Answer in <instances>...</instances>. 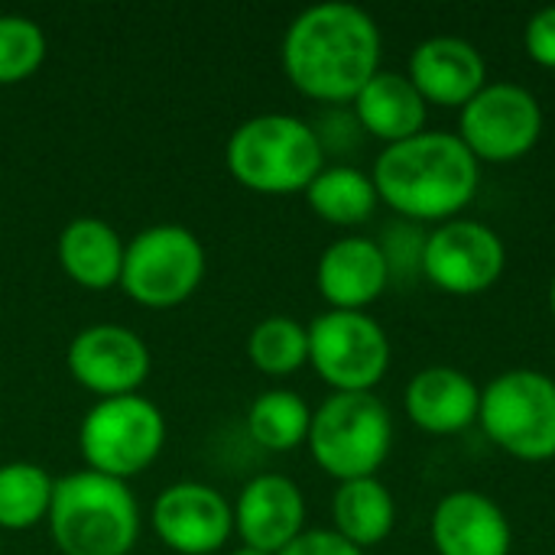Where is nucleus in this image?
Returning <instances> with one entry per match:
<instances>
[{
    "mask_svg": "<svg viewBox=\"0 0 555 555\" xmlns=\"http://www.w3.org/2000/svg\"><path fill=\"white\" fill-rule=\"evenodd\" d=\"M380 26L345 0L306 7L283 36V72L289 85L322 104H351L380 72Z\"/></svg>",
    "mask_w": 555,
    "mask_h": 555,
    "instance_id": "obj_1",
    "label": "nucleus"
},
{
    "mask_svg": "<svg viewBox=\"0 0 555 555\" xmlns=\"http://www.w3.org/2000/svg\"><path fill=\"white\" fill-rule=\"evenodd\" d=\"M371 179L377 198L403 221L446 224L478 195L481 163L468 153L459 133L423 130L403 143L384 146L374 159Z\"/></svg>",
    "mask_w": 555,
    "mask_h": 555,
    "instance_id": "obj_2",
    "label": "nucleus"
},
{
    "mask_svg": "<svg viewBox=\"0 0 555 555\" xmlns=\"http://www.w3.org/2000/svg\"><path fill=\"white\" fill-rule=\"evenodd\" d=\"M46 524L62 555H130L140 537V507L127 481L81 468L55 481Z\"/></svg>",
    "mask_w": 555,
    "mask_h": 555,
    "instance_id": "obj_3",
    "label": "nucleus"
},
{
    "mask_svg": "<svg viewBox=\"0 0 555 555\" xmlns=\"http://www.w3.org/2000/svg\"><path fill=\"white\" fill-rule=\"evenodd\" d=\"M224 163L234 182L257 195H296L325 169V150L309 120L293 114H257L234 127Z\"/></svg>",
    "mask_w": 555,
    "mask_h": 555,
    "instance_id": "obj_4",
    "label": "nucleus"
},
{
    "mask_svg": "<svg viewBox=\"0 0 555 555\" xmlns=\"http://www.w3.org/2000/svg\"><path fill=\"white\" fill-rule=\"evenodd\" d=\"M306 446L338 485L377 478L393 446V416L377 393H332L312 410Z\"/></svg>",
    "mask_w": 555,
    "mask_h": 555,
    "instance_id": "obj_5",
    "label": "nucleus"
},
{
    "mask_svg": "<svg viewBox=\"0 0 555 555\" xmlns=\"http://www.w3.org/2000/svg\"><path fill=\"white\" fill-rule=\"evenodd\" d=\"M166 446L163 410L143 393L98 400L78 426V452L88 472L114 481L143 475Z\"/></svg>",
    "mask_w": 555,
    "mask_h": 555,
    "instance_id": "obj_6",
    "label": "nucleus"
},
{
    "mask_svg": "<svg viewBox=\"0 0 555 555\" xmlns=\"http://www.w3.org/2000/svg\"><path fill=\"white\" fill-rule=\"evenodd\" d=\"M478 423L485 436L520 462L555 459V380L543 371L517 367L481 390Z\"/></svg>",
    "mask_w": 555,
    "mask_h": 555,
    "instance_id": "obj_7",
    "label": "nucleus"
},
{
    "mask_svg": "<svg viewBox=\"0 0 555 555\" xmlns=\"http://www.w3.org/2000/svg\"><path fill=\"white\" fill-rule=\"evenodd\" d=\"M208 270L205 244L182 224H153L133 234L124 250L120 289L146 309L182 306Z\"/></svg>",
    "mask_w": 555,
    "mask_h": 555,
    "instance_id": "obj_8",
    "label": "nucleus"
},
{
    "mask_svg": "<svg viewBox=\"0 0 555 555\" xmlns=\"http://www.w3.org/2000/svg\"><path fill=\"white\" fill-rule=\"evenodd\" d=\"M309 364L335 393H374L390 367V338L367 312L328 309L312 319Z\"/></svg>",
    "mask_w": 555,
    "mask_h": 555,
    "instance_id": "obj_9",
    "label": "nucleus"
},
{
    "mask_svg": "<svg viewBox=\"0 0 555 555\" xmlns=\"http://www.w3.org/2000/svg\"><path fill=\"white\" fill-rule=\"evenodd\" d=\"M543 137L537 94L514 81H488L459 111V140L478 163L524 159Z\"/></svg>",
    "mask_w": 555,
    "mask_h": 555,
    "instance_id": "obj_10",
    "label": "nucleus"
},
{
    "mask_svg": "<svg viewBox=\"0 0 555 555\" xmlns=\"http://www.w3.org/2000/svg\"><path fill=\"white\" fill-rule=\"evenodd\" d=\"M507 267L501 234L472 218H452L426 234L423 276L449 296H478L491 289Z\"/></svg>",
    "mask_w": 555,
    "mask_h": 555,
    "instance_id": "obj_11",
    "label": "nucleus"
},
{
    "mask_svg": "<svg viewBox=\"0 0 555 555\" xmlns=\"http://www.w3.org/2000/svg\"><path fill=\"white\" fill-rule=\"evenodd\" d=\"M68 374L98 400L127 397L143 387L150 377V348L146 341L114 322L81 328L65 351Z\"/></svg>",
    "mask_w": 555,
    "mask_h": 555,
    "instance_id": "obj_12",
    "label": "nucleus"
},
{
    "mask_svg": "<svg viewBox=\"0 0 555 555\" xmlns=\"http://www.w3.org/2000/svg\"><path fill=\"white\" fill-rule=\"evenodd\" d=\"M153 530L176 555H215L234 537V504L202 481L169 485L153 504Z\"/></svg>",
    "mask_w": 555,
    "mask_h": 555,
    "instance_id": "obj_13",
    "label": "nucleus"
},
{
    "mask_svg": "<svg viewBox=\"0 0 555 555\" xmlns=\"http://www.w3.org/2000/svg\"><path fill=\"white\" fill-rule=\"evenodd\" d=\"M234 533L257 553H283L306 533V498L286 475L267 472L250 478L234 501Z\"/></svg>",
    "mask_w": 555,
    "mask_h": 555,
    "instance_id": "obj_14",
    "label": "nucleus"
},
{
    "mask_svg": "<svg viewBox=\"0 0 555 555\" xmlns=\"http://www.w3.org/2000/svg\"><path fill=\"white\" fill-rule=\"evenodd\" d=\"M406 75L426 104L462 111L488 85V62L462 36H429L413 49Z\"/></svg>",
    "mask_w": 555,
    "mask_h": 555,
    "instance_id": "obj_15",
    "label": "nucleus"
},
{
    "mask_svg": "<svg viewBox=\"0 0 555 555\" xmlns=\"http://www.w3.org/2000/svg\"><path fill=\"white\" fill-rule=\"evenodd\" d=\"M315 286L332 309L364 312L390 286V270L380 244L361 234L332 241L319 257Z\"/></svg>",
    "mask_w": 555,
    "mask_h": 555,
    "instance_id": "obj_16",
    "label": "nucleus"
},
{
    "mask_svg": "<svg viewBox=\"0 0 555 555\" xmlns=\"http://www.w3.org/2000/svg\"><path fill=\"white\" fill-rule=\"evenodd\" d=\"M511 520L481 491H452L436 504L433 546L439 555H511Z\"/></svg>",
    "mask_w": 555,
    "mask_h": 555,
    "instance_id": "obj_17",
    "label": "nucleus"
},
{
    "mask_svg": "<svg viewBox=\"0 0 555 555\" xmlns=\"http://www.w3.org/2000/svg\"><path fill=\"white\" fill-rule=\"evenodd\" d=\"M406 416L429 436H455L478 423L481 387L459 367L433 364L406 384Z\"/></svg>",
    "mask_w": 555,
    "mask_h": 555,
    "instance_id": "obj_18",
    "label": "nucleus"
},
{
    "mask_svg": "<svg viewBox=\"0 0 555 555\" xmlns=\"http://www.w3.org/2000/svg\"><path fill=\"white\" fill-rule=\"evenodd\" d=\"M351 114L364 133L393 146L426 130L429 104L423 101L410 75L380 68L351 101Z\"/></svg>",
    "mask_w": 555,
    "mask_h": 555,
    "instance_id": "obj_19",
    "label": "nucleus"
},
{
    "mask_svg": "<svg viewBox=\"0 0 555 555\" xmlns=\"http://www.w3.org/2000/svg\"><path fill=\"white\" fill-rule=\"evenodd\" d=\"M127 244L101 218H75L59 234V263L72 283L104 293L120 283Z\"/></svg>",
    "mask_w": 555,
    "mask_h": 555,
    "instance_id": "obj_20",
    "label": "nucleus"
},
{
    "mask_svg": "<svg viewBox=\"0 0 555 555\" xmlns=\"http://www.w3.org/2000/svg\"><path fill=\"white\" fill-rule=\"evenodd\" d=\"M335 533L358 550L380 546L397 524V501L380 478L341 481L332 498Z\"/></svg>",
    "mask_w": 555,
    "mask_h": 555,
    "instance_id": "obj_21",
    "label": "nucleus"
},
{
    "mask_svg": "<svg viewBox=\"0 0 555 555\" xmlns=\"http://www.w3.org/2000/svg\"><path fill=\"white\" fill-rule=\"evenodd\" d=\"M306 202L322 221L338 224V228H354L374 215L380 198L367 172H361L358 166L338 163V166H325L312 179V185L306 189Z\"/></svg>",
    "mask_w": 555,
    "mask_h": 555,
    "instance_id": "obj_22",
    "label": "nucleus"
},
{
    "mask_svg": "<svg viewBox=\"0 0 555 555\" xmlns=\"http://www.w3.org/2000/svg\"><path fill=\"white\" fill-rule=\"evenodd\" d=\"M55 478L36 462L0 465V533H20L46 524Z\"/></svg>",
    "mask_w": 555,
    "mask_h": 555,
    "instance_id": "obj_23",
    "label": "nucleus"
},
{
    "mask_svg": "<svg viewBox=\"0 0 555 555\" xmlns=\"http://www.w3.org/2000/svg\"><path fill=\"white\" fill-rule=\"evenodd\" d=\"M309 426L312 410L293 390H267L247 410V433L267 452H293L306 446Z\"/></svg>",
    "mask_w": 555,
    "mask_h": 555,
    "instance_id": "obj_24",
    "label": "nucleus"
},
{
    "mask_svg": "<svg viewBox=\"0 0 555 555\" xmlns=\"http://www.w3.org/2000/svg\"><path fill=\"white\" fill-rule=\"evenodd\" d=\"M247 358L267 377H289L309 364V328L289 315H270L250 328Z\"/></svg>",
    "mask_w": 555,
    "mask_h": 555,
    "instance_id": "obj_25",
    "label": "nucleus"
},
{
    "mask_svg": "<svg viewBox=\"0 0 555 555\" xmlns=\"http://www.w3.org/2000/svg\"><path fill=\"white\" fill-rule=\"evenodd\" d=\"M46 59V33L36 20L20 13L0 16V85H20Z\"/></svg>",
    "mask_w": 555,
    "mask_h": 555,
    "instance_id": "obj_26",
    "label": "nucleus"
},
{
    "mask_svg": "<svg viewBox=\"0 0 555 555\" xmlns=\"http://www.w3.org/2000/svg\"><path fill=\"white\" fill-rule=\"evenodd\" d=\"M426 234L423 224L416 221H397L387 224L384 237L377 241L390 270V283H413L416 276H423V250H426Z\"/></svg>",
    "mask_w": 555,
    "mask_h": 555,
    "instance_id": "obj_27",
    "label": "nucleus"
},
{
    "mask_svg": "<svg viewBox=\"0 0 555 555\" xmlns=\"http://www.w3.org/2000/svg\"><path fill=\"white\" fill-rule=\"evenodd\" d=\"M524 49L537 65L555 68V7H543L530 16L524 29Z\"/></svg>",
    "mask_w": 555,
    "mask_h": 555,
    "instance_id": "obj_28",
    "label": "nucleus"
},
{
    "mask_svg": "<svg viewBox=\"0 0 555 555\" xmlns=\"http://www.w3.org/2000/svg\"><path fill=\"white\" fill-rule=\"evenodd\" d=\"M276 555H364V550L351 546L335 530H306Z\"/></svg>",
    "mask_w": 555,
    "mask_h": 555,
    "instance_id": "obj_29",
    "label": "nucleus"
},
{
    "mask_svg": "<svg viewBox=\"0 0 555 555\" xmlns=\"http://www.w3.org/2000/svg\"><path fill=\"white\" fill-rule=\"evenodd\" d=\"M550 312H553V322H555V273H553V283H550Z\"/></svg>",
    "mask_w": 555,
    "mask_h": 555,
    "instance_id": "obj_30",
    "label": "nucleus"
},
{
    "mask_svg": "<svg viewBox=\"0 0 555 555\" xmlns=\"http://www.w3.org/2000/svg\"><path fill=\"white\" fill-rule=\"evenodd\" d=\"M228 555H267V553H257V550H247V546H237L234 553H228Z\"/></svg>",
    "mask_w": 555,
    "mask_h": 555,
    "instance_id": "obj_31",
    "label": "nucleus"
},
{
    "mask_svg": "<svg viewBox=\"0 0 555 555\" xmlns=\"http://www.w3.org/2000/svg\"><path fill=\"white\" fill-rule=\"evenodd\" d=\"M0 537H3V533H0Z\"/></svg>",
    "mask_w": 555,
    "mask_h": 555,
    "instance_id": "obj_32",
    "label": "nucleus"
}]
</instances>
